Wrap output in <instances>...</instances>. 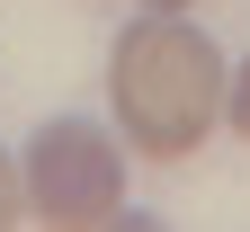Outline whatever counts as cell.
Returning a JSON list of instances; mask_svg holds the SVG:
<instances>
[{"label": "cell", "instance_id": "1", "mask_svg": "<svg viewBox=\"0 0 250 232\" xmlns=\"http://www.w3.org/2000/svg\"><path fill=\"white\" fill-rule=\"evenodd\" d=\"M107 98H116V134L143 161H188L224 116V54L179 9H143L107 45Z\"/></svg>", "mask_w": 250, "mask_h": 232}, {"label": "cell", "instance_id": "2", "mask_svg": "<svg viewBox=\"0 0 250 232\" xmlns=\"http://www.w3.org/2000/svg\"><path fill=\"white\" fill-rule=\"evenodd\" d=\"M18 179H27V206H36L54 232L116 223V206H125V152L107 143V125H89V116H54V125H36V134H27Z\"/></svg>", "mask_w": 250, "mask_h": 232}, {"label": "cell", "instance_id": "3", "mask_svg": "<svg viewBox=\"0 0 250 232\" xmlns=\"http://www.w3.org/2000/svg\"><path fill=\"white\" fill-rule=\"evenodd\" d=\"M224 116H232V134L250 143V63H241V72H224Z\"/></svg>", "mask_w": 250, "mask_h": 232}, {"label": "cell", "instance_id": "4", "mask_svg": "<svg viewBox=\"0 0 250 232\" xmlns=\"http://www.w3.org/2000/svg\"><path fill=\"white\" fill-rule=\"evenodd\" d=\"M18 206H27V179H18V161L0 152V223H18Z\"/></svg>", "mask_w": 250, "mask_h": 232}, {"label": "cell", "instance_id": "5", "mask_svg": "<svg viewBox=\"0 0 250 232\" xmlns=\"http://www.w3.org/2000/svg\"><path fill=\"white\" fill-rule=\"evenodd\" d=\"M143 9H188V0H143Z\"/></svg>", "mask_w": 250, "mask_h": 232}]
</instances>
